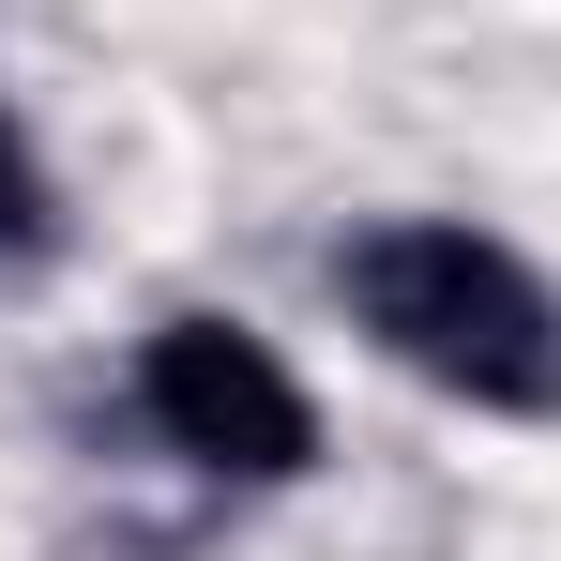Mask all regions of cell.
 Listing matches in <instances>:
<instances>
[{"instance_id":"cell-1","label":"cell","mask_w":561,"mask_h":561,"mask_svg":"<svg viewBox=\"0 0 561 561\" xmlns=\"http://www.w3.org/2000/svg\"><path fill=\"white\" fill-rule=\"evenodd\" d=\"M334 304L394 379L456 394L485 425H547L561 410V288L470 213H365L334 243Z\"/></svg>"},{"instance_id":"cell-2","label":"cell","mask_w":561,"mask_h":561,"mask_svg":"<svg viewBox=\"0 0 561 561\" xmlns=\"http://www.w3.org/2000/svg\"><path fill=\"white\" fill-rule=\"evenodd\" d=\"M137 425L183 470H213V485H304L319 470V394L288 379L274 334H243L213 304H183V319L137 334Z\"/></svg>"},{"instance_id":"cell-3","label":"cell","mask_w":561,"mask_h":561,"mask_svg":"<svg viewBox=\"0 0 561 561\" xmlns=\"http://www.w3.org/2000/svg\"><path fill=\"white\" fill-rule=\"evenodd\" d=\"M46 243H61V183H46L31 122L0 106V274H15V259H46Z\"/></svg>"}]
</instances>
